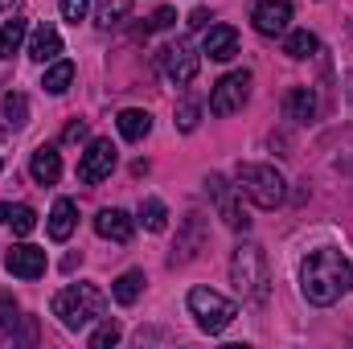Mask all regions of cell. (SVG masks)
Instances as JSON below:
<instances>
[{
	"instance_id": "cell-1",
	"label": "cell",
	"mask_w": 353,
	"mask_h": 349,
	"mask_svg": "<svg viewBox=\"0 0 353 349\" xmlns=\"http://www.w3.org/2000/svg\"><path fill=\"white\" fill-rule=\"evenodd\" d=\"M350 288H353V263L337 247H316L308 259L300 263V292H304L308 304L329 308Z\"/></svg>"
},
{
	"instance_id": "cell-2",
	"label": "cell",
	"mask_w": 353,
	"mask_h": 349,
	"mask_svg": "<svg viewBox=\"0 0 353 349\" xmlns=\"http://www.w3.org/2000/svg\"><path fill=\"white\" fill-rule=\"evenodd\" d=\"M54 317L66 329H87V325L107 317V296L94 283H70L54 296Z\"/></svg>"
},
{
	"instance_id": "cell-3",
	"label": "cell",
	"mask_w": 353,
	"mask_h": 349,
	"mask_svg": "<svg viewBox=\"0 0 353 349\" xmlns=\"http://www.w3.org/2000/svg\"><path fill=\"white\" fill-rule=\"evenodd\" d=\"M234 185H239L259 210H275V206H283V193H288L283 173H279L275 165H255V161H247V165L234 169Z\"/></svg>"
},
{
	"instance_id": "cell-4",
	"label": "cell",
	"mask_w": 353,
	"mask_h": 349,
	"mask_svg": "<svg viewBox=\"0 0 353 349\" xmlns=\"http://www.w3.org/2000/svg\"><path fill=\"white\" fill-rule=\"evenodd\" d=\"M230 279H234V292L243 300H263L267 296V259L255 243H243L234 247V259H230Z\"/></svg>"
},
{
	"instance_id": "cell-5",
	"label": "cell",
	"mask_w": 353,
	"mask_h": 349,
	"mask_svg": "<svg viewBox=\"0 0 353 349\" xmlns=\"http://www.w3.org/2000/svg\"><path fill=\"white\" fill-rule=\"evenodd\" d=\"M185 304H189V312L197 317V329H201V333H222V329L239 317V304L226 300V296H218L214 288H193Z\"/></svg>"
},
{
	"instance_id": "cell-6",
	"label": "cell",
	"mask_w": 353,
	"mask_h": 349,
	"mask_svg": "<svg viewBox=\"0 0 353 349\" xmlns=\"http://www.w3.org/2000/svg\"><path fill=\"white\" fill-rule=\"evenodd\" d=\"M205 189H210V197H214V210H218V218L230 226V230H239V235H247L251 230V214L243 210V189L239 185H230L222 173H210L205 177Z\"/></svg>"
},
{
	"instance_id": "cell-7",
	"label": "cell",
	"mask_w": 353,
	"mask_h": 349,
	"mask_svg": "<svg viewBox=\"0 0 353 349\" xmlns=\"http://www.w3.org/2000/svg\"><path fill=\"white\" fill-rule=\"evenodd\" d=\"M247 94H251V74L247 70H230L210 90V111L214 115H234V111H243Z\"/></svg>"
},
{
	"instance_id": "cell-8",
	"label": "cell",
	"mask_w": 353,
	"mask_h": 349,
	"mask_svg": "<svg viewBox=\"0 0 353 349\" xmlns=\"http://www.w3.org/2000/svg\"><path fill=\"white\" fill-rule=\"evenodd\" d=\"M111 169H115V144L111 140H90L83 161H79V181L83 185H99V181L111 177Z\"/></svg>"
},
{
	"instance_id": "cell-9",
	"label": "cell",
	"mask_w": 353,
	"mask_h": 349,
	"mask_svg": "<svg viewBox=\"0 0 353 349\" xmlns=\"http://www.w3.org/2000/svg\"><path fill=\"white\" fill-rule=\"evenodd\" d=\"M161 66H165V74L173 79L176 87H189V83L197 79L201 58L189 50V41H173V46H165V50H161Z\"/></svg>"
},
{
	"instance_id": "cell-10",
	"label": "cell",
	"mask_w": 353,
	"mask_h": 349,
	"mask_svg": "<svg viewBox=\"0 0 353 349\" xmlns=\"http://www.w3.org/2000/svg\"><path fill=\"white\" fill-rule=\"evenodd\" d=\"M205 218L201 214H189L185 222H181V235H176V247H173V255H169V263L173 267H181V263H189V259H197V251L205 247Z\"/></svg>"
},
{
	"instance_id": "cell-11",
	"label": "cell",
	"mask_w": 353,
	"mask_h": 349,
	"mask_svg": "<svg viewBox=\"0 0 353 349\" xmlns=\"http://www.w3.org/2000/svg\"><path fill=\"white\" fill-rule=\"evenodd\" d=\"M251 21H255V29H259L263 37H279V33H288V25H292V4H288V0H259L255 12H251Z\"/></svg>"
},
{
	"instance_id": "cell-12",
	"label": "cell",
	"mask_w": 353,
	"mask_h": 349,
	"mask_svg": "<svg viewBox=\"0 0 353 349\" xmlns=\"http://www.w3.org/2000/svg\"><path fill=\"white\" fill-rule=\"evenodd\" d=\"M4 267L17 275V279H41L46 275V251L33 247V243H21L4 255Z\"/></svg>"
},
{
	"instance_id": "cell-13",
	"label": "cell",
	"mask_w": 353,
	"mask_h": 349,
	"mask_svg": "<svg viewBox=\"0 0 353 349\" xmlns=\"http://www.w3.org/2000/svg\"><path fill=\"white\" fill-rule=\"evenodd\" d=\"M201 54H205L210 62H230V58L239 54V33H234V25H210V33H205V41H201Z\"/></svg>"
},
{
	"instance_id": "cell-14",
	"label": "cell",
	"mask_w": 353,
	"mask_h": 349,
	"mask_svg": "<svg viewBox=\"0 0 353 349\" xmlns=\"http://www.w3.org/2000/svg\"><path fill=\"white\" fill-rule=\"evenodd\" d=\"M94 230H99V239H107V243H128V239H132V218H128V210L107 206V210L94 214Z\"/></svg>"
},
{
	"instance_id": "cell-15",
	"label": "cell",
	"mask_w": 353,
	"mask_h": 349,
	"mask_svg": "<svg viewBox=\"0 0 353 349\" xmlns=\"http://www.w3.org/2000/svg\"><path fill=\"white\" fill-rule=\"evenodd\" d=\"M58 54H62V37H58V29H54V25H37L33 37H29V58L46 66V62H58Z\"/></svg>"
},
{
	"instance_id": "cell-16",
	"label": "cell",
	"mask_w": 353,
	"mask_h": 349,
	"mask_svg": "<svg viewBox=\"0 0 353 349\" xmlns=\"http://www.w3.org/2000/svg\"><path fill=\"white\" fill-rule=\"evenodd\" d=\"M29 173L37 185H58V177H62V157H58V148L54 144H41L37 152H33V161H29Z\"/></svg>"
},
{
	"instance_id": "cell-17",
	"label": "cell",
	"mask_w": 353,
	"mask_h": 349,
	"mask_svg": "<svg viewBox=\"0 0 353 349\" xmlns=\"http://www.w3.org/2000/svg\"><path fill=\"white\" fill-rule=\"evenodd\" d=\"M74 222H79V206L70 197H58L54 210H50V239L54 243H66L74 235Z\"/></svg>"
},
{
	"instance_id": "cell-18",
	"label": "cell",
	"mask_w": 353,
	"mask_h": 349,
	"mask_svg": "<svg viewBox=\"0 0 353 349\" xmlns=\"http://www.w3.org/2000/svg\"><path fill=\"white\" fill-rule=\"evenodd\" d=\"M283 111L296 123H312L316 119V94H312V87H292L288 99H283Z\"/></svg>"
},
{
	"instance_id": "cell-19",
	"label": "cell",
	"mask_w": 353,
	"mask_h": 349,
	"mask_svg": "<svg viewBox=\"0 0 353 349\" xmlns=\"http://www.w3.org/2000/svg\"><path fill=\"white\" fill-rule=\"evenodd\" d=\"M119 136L123 140H132V144H140L148 132H152V115L148 111H140V107H128V111H119Z\"/></svg>"
},
{
	"instance_id": "cell-20",
	"label": "cell",
	"mask_w": 353,
	"mask_h": 349,
	"mask_svg": "<svg viewBox=\"0 0 353 349\" xmlns=\"http://www.w3.org/2000/svg\"><path fill=\"white\" fill-rule=\"evenodd\" d=\"M144 283H148V279H144V271H123V275L111 283L115 304H123V308H128V304H136V300H140V292H144Z\"/></svg>"
},
{
	"instance_id": "cell-21",
	"label": "cell",
	"mask_w": 353,
	"mask_h": 349,
	"mask_svg": "<svg viewBox=\"0 0 353 349\" xmlns=\"http://www.w3.org/2000/svg\"><path fill=\"white\" fill-rule=\"evenodd\" d=\"M25 33H29V21H25L21 12H17V17H8V21L0 25V58H12V54L21 50Z\"/></svg>"
},
{
	"instance_id": "cell-22",
	"label": "cell",
	"mask_w": 353,
	"mask_h": 349,
	"mask_svg": "<svg viewBox=\"0 0 353 349\" xmlns=\"http://www.w3.org/2000/svg\"><path fill=\"white\" fill-rule=\"evenodd\" d=\"M316 50H321V41H316V33H308V29H296V33H288V41H283V54L296 58V62L312 58Z\"/></svg>"
},
{
	"instance_id": "cell-23",
	"label": "cell",
	"mask_w": 353,
	"mask_h": 349,
	"mask_svg": "<svg viewBox=\"0 0 353 349\" xmlns=\"http://www.w3.org/2000/svg\"><path fill=\"white\" fill-rule=\"evenodd\" d=\"M70 83H74V62H54L50 70H46V79H41V87L50 90V94H66L70 90Z\"/></svg>"
},
{
	"instance_id": "cell-24",
	"label": "cell",
	"mask_w": 353,
	"mask_h": 349,
	"mask_svg": "<svg viewBox=\"0 0 353 349\" xmlns=\"http://www.w3.org/2000/svg\"><path fill=\"white\" fill-rule=\"evenodd\" d=\"M140 222H144V230L161 235V230L169 226V210H165V201H161V197H148V201L140 206Z\"/></svg>"
},
{
	"instance_id": "cell-25",
	"label": "cell",
	"mask_w": 353,
	"mask_h": 349,
	"mask_svg": "<svg viewBox=\"0 0 353 349\" xmlns=\"http://www.w3.org/2000/svg\"><path fill=\"white\" fill-rule=\"evenodd\" d=\"M128 12H132V0H99V4H94V21H99L103 29L119 25Z\"/></svg>"
},
{
	"instance_id": "cell-26",
	"label": "cell",
	"mask_w": 353,
	"mask_h": 349,
	"mask_svg": "<svg viewBox=\"0 0 353 349\" xmlns=\"http://www.w3.org/2000/svg\"><path fill=\"white\" fill-rule=\"evenodd\" d=\"M4 119H8L12 128H25V123H29V99H25L21 90H8V94H4Z\"/></svg>"
},
{
	"instance_id": "cell-27",
	"label": "cell",
	"mask_w": 353,
	"mask_h": 349,
	"mask_svg": "<svg viewBox=\"0 0 353 349\" xmlns=\"http://www.w3.org/2000/svg\"><path fill=\"white\" fill-rule=\"evenodd\" d=\"M115 341H119V325H115L111 317H103V321H99V329L90 333V349H111Z\"/></svg>"
},
{
	"instance_id": "cell-28",
	"label": "cell",
	"mask_w": 353,
	"mask_h": 349,
	"mask_svg": "<svg viewBox=\"0 0 353 349\" xmlns=\"http://www.w3.org/2000/svg\"><path fill=\"white\" fill-rule=\"evenodd\" d=\"M8 222H12V230H17V235H33L37 214H33L29 206H12V210H8Z\"/></svg>"
},
{
	"instance_id": "cell-29",
	"label": "cell",
	"mask_w": 353,
	"mask_h": 349,
	"mask_svg": "<svg viewBox=\"0 0 353 349\" xmlns=\"http://www.w3.org/2000/svg\"><path fill=\"white\" fill-rule=\"evenodd\" d=\"M197 119H201V107L185 99V103L176 107V128H181V132H193V128H197Z\"/></svg>"
},
{
	"instance_id": "cell-30",
	"label": "cell",
	"mask_w": 353,
	"mask_h": 349,
	"mask_svg": "<svg viewBox=\"0 0 353 349\" xmlns=\"http://www.w3.org/2000/svg\"><path fill=\"white\" fill-rule=\"evenodd\" d=\"M87 136H90L87 119H70V123H66V132H62V144H83Z\"/></svg>"
},
{
	"instance_id": "cell-31",
	"label": "cell",
	"mask_w": 353,
	"mask_h": 349,
	"mask_svg": "<svg viewBox=\"0 0 353 349\" xmlns=\"http://www.w3.org/2000/svg\"><path fill=\"white\" fill-rule=\"evenodd\" d=\"M21 317H17V300L12 296H0V329H12Z\"/></svg>"
},
{
	"instance_id": "cell-32",
	"label": "cell",
	"mask_w": 353,
	"mask_h": 349,
	"mask_svg": "<svg viewBox=\"0 0 353 349\" xmlns=\"http://www.w3.org/2000/svg\"><path fill=\"white\" fill-rule=\"evenodd\" d=\"M62 17H66L70 25H79V21L87 17V0H62Z\"/></svg>"
},
{
	"instance_id": "cell-33",
	"label": "cell",
	"mask_w": 353,
	"mask_h": 349,
	"mask_svg": "<svg viewBox=\"0 0 353 349\" xmlns=\"http://www.w3.org/2000/svg\"><path fill=\"white\" fill-rule=\"evenodd\" d=\"M173 21H176L173 8H157V12H152V21H148V29H169Z\"/></svg>"
},
{
	"instance_id": "cell-34",
	"label": "cell",
	"mask_w": 353,
	"mask_h": 349,
	"mask_svg": "<svg viewBox=\"0 0 353 349\" xmlns=\"http://www.w3.org/2000/svg\"><path fill=\"white\" fill-rule=\"evenodd\" d=\"M185 25H189V29H205V25H210V12H205V8H193Z\"/></svg>"
},
{
	"instance_id": "cell-35",
	"label": "cell",
	"mask_w": 353,
	"mask_h": 349,
	"mask_svg": "<svg viewBox=\"0 0 353 349\" xmlns=\"http://www.w3.org/2000/svg\"><path fill=\"white\" fill-rule=\"evenodd\" d=\"M8 210H12V206H0V222H8Z\"/></svg>"
},
{
	"instance_id": "cell-36",
	"label": "cell",
	"mask_w": 353,
	"mask_h": 349,
	"mask_svg": "<svg viewBox=\"0 0 353 349\" xmlns=\"http://www.w3.org/2000/svg\"><path fill=\"white\" fill-rule=\"evenodd\" d=\"M8 4H12V0H0V8H8Z\"/></svg>"
}]
</instances>
